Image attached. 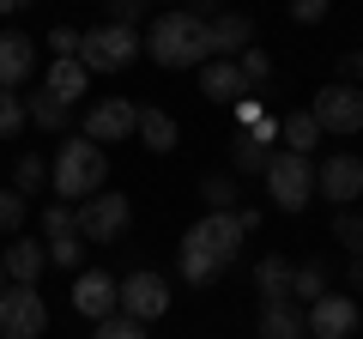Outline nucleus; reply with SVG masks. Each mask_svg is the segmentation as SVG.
Masks as SVG:
<instances>
[{"instance_id": "16", "label": "nucleus", "mask_w": 363, "mask_h": 339, "mask_svg": "<svg viewBox=\"0 0 363 339\" xmlns=\"http://www.w3.org/2000/svg\"><path fill=\"white\" fill-rule=\"evenodd\" d=\"M0 261H6V285L37 291V279H43V267H49V255H43V243H30V236H13V243L0 248Z\"/></svg>"}, {"instance_id": "1", "label": "nucleus", "mask_w": 363, "mask_h": 339, "mask_svg": "<svg viewBox=\"0 0 363 339\" xmlns=\"http://www.w3.org/2000/svg\"><path fill=\"white\" fill-rule=\"evenodd\" d=\"M242 236L248 230L236 224V212H206L194 230L182 236V279H188V285H212V279L242 255Z\"/></svg>"}, {"instance_id": "12", "label": "nucleus", "mask_w": 363, "mask_h": 339, "mask_svg": "<svg viewBox=\"0 0 363 339\" xmlns=\"http://www.w3.org/2000/svg\"><path fill=\"white\" fill-rule=\"evenodd\" d=\"M133 128H140V109H133L128 97H109V104H91V109H85V140H91V145L133 140Z\"/></svg>"}, {"instance_id": "18", "label": "nucleus", "mask_w": 363, "mask_h": 339, "mask_svg": "<svg viewBox=\"0 0 363 339\" xmlns=\"http://www.w3.org/2000/svg\"><path fill=\"white\" fill-rule=\"evenodd\" d=\"M73 303H79V315H91V321H109V315H116V279L109 273H79Z\"/></svg>"}, {"instance_id": "36", "label": "nucleus", "mask_w": 363, "mask_h": 339, "mask_svg": "<svg viewBox=\"0 0 363 339\" xmlns=\"http://www.w3.org/2000/svg\"><path fill=\"white\" fill-rule=\"evenodd\" d=\"M363 79V49H345L339 55V85H357Z\"/></svg>"}, {"instance_id": "33", "label": "nucleus", "mask_w": 363, "mask_h": 339, "mask_svg": "<svg viewBox=\"0 0 363 339\" xmlns=\"http://www.w3.org/2000/svg\"><path fill=\"white\" fill-rule=\"evenodd\" d=\"M79 37H85V30H67V25H55V30H49V49H55V61H79Z\"/></svg>"}, {"instance_id": "11", "label": "nucleus", "mask_w": 363, "mask_h": 339, "mask_svg": "<svg viewBox=\"0 0 363 339\" xmlns=\"http://www.w3.org/2000/svg\"><path fill=\"white\" fill-rule=\"evenodd\" d=\"M315 194H327L339 212H351V200L363 194V157H351V152H333L321 170H315Z\"/></svg>"}, {"instance_id": "21", "label": "nucleus", "mask_w": 363, "mask_h": 339, "mask_svg": "<svg viewBox=\"0 0 363 339\" xmlns=\"http://www.w3.org/2000/svg\"><path fill=\"white\" fill-rule=\"evenodd\" d=\"M260 339H309V333H303V309H297V303H272V309H260Z\"/></svg>"}, {"instance_id": "5", "label": "nucleus", "mask_w": 363, "mask_h": 339, "mask_svg": "<svg viewBox=\"0 0 363 339\" xmlns=\"http://www.w3.org/2000/svg\"><path fill=\"white\" fill-rule=\"evenodd\" d=\"M128 218H133L128 194H116V188H104V194L79 200V212H73V230L85 236V243H116V236L128 230Z\"/></svg>"}, {"instance_id": "34", "label": "nucleus", "mask_w": 363, "mask_h": 339, "mask_svg": "<svg viewBox=\"0 0 363 339\" xmlns=\"http://www.w3.org/2000/svg\"><path fill=\"white\" fill-rule=\"evenodd\" d=\"M236 67H242V79H248V85H260V79L272 73V61H267V49H242V55H236Z\"/></svg>"}, {"instance_id": "22", "label": "nucleus", "mask_w": 363, "mask_h": 339, "mask_svg": "<svg viewBox=\"0 0 363 339\" xmlns=\"http://www.w3.org/2000/svg\"><path fill=\"white\" fill-rule=\"evenodd\" d=\"M279 140H285V152L309 157V152H315V140H321V128H315V116L291 109V116H279Z\"/></svg>"}, {"instance_id": "3", "label": "nucleus", "mask_w": 363, "mask_h": 339, "mask_svg": "<svg viewBox=\"0 0 363 339\" xmlns=\"http://www.w3.org/2000/svg\"><path fill=\"white\" fill-rule=\"evenodd\" d=\"M140 49L152 55L157 67H194V61H206V13H164V18H152V30H145Z\"/></svg>"}, {"instance_id": "39", "label": "nucleus", "mask_w": 363, "mask_h": 339, "mask_svg": "<svg viewBox=\"0 0 363 339\" xmlns=\"http://www.w3.org/2000/svg\"><path fill=\"white\" fill-rule=\"evenodd\" d=\"M0 291H6V261H0Z\"/></svg>"}, {"instance_id": "8", "label": "nucleus", "mask_w": 363, "mask_h": 339, "mask_svg": "<svg viewBox=\"0 0 363 339\" xmlns=\"http://www.w3.org/2000/svg\"><path fill=\"white\" fill-rule=\"evenodd\" d=\"M169 309V285L164 273H128L116 279V315H128V321H157V315Z\"/></svg>"}, {"instance_id": "25", "label": "nucleus", "mask_w": 363, "mask_h": 339, "mask_svg": "<svg viewBox=\"0 0 363 339\" xmlns=\"http://www.w3.org/2000/svg\"><path fill=\"white\" fill-rule=\"evenodd\" d=\"M25 121H37V128L61 133V128H67V104H55L49 91H37V97H30V104H25Z\"/></svg>"}, {"instance_id": "20", "label": "nucleus", "mask_w": 363, "mask_h": 339, "mask_svg": "<svg viewBox=\"0 0 363 339\" xmlns=\"http://www.w3.org/2000/svg\"><path fill=\"white\" fill-rule=\"evenodd\" d=\"M85 85H91V73L79 61H55L49 67V85H43V91L55 97V104H73V97H85Z\"/></svg>"}, {"instance_id": "19", "label": "nucleus", "mask_w": 363, "mask_h": 339, "mask_svg": "<svg viewBox=\"0 0 363 339\" xmlns=\"http://www.w3.org/2000/svg\"><path fill=\"white\" fill-rule=\"evenodd\" d=\"M291 273H297V267H291L285 255H267V261L255 267V291H260V309H272V303H291Z\"/></svg>"}, {"instance_id": "10", "label": "nucleus", "mask_w": 363, "mask_h": 339, "mask_svg": "<svg viewBox=\"0 0 363 339\" xmlns=\"http://www.w3.org/2000/svg\"><path fill=\"white\" fill-rule=\"evenodd\" d=\"M303 333H309V339H351V333H357V303H351L345 291L315 297L309 315H303Z\"/></svg>"}, {"instance_id": "26", "label": "nucleus", "mask_w": 363, "mask_h": 339, "mask_svg": "<svg viewBox=\"0 0 363 339\" xmlns=\"http://www.w3.org/2000/svg\"><path fill=\"white\" fill-rule=\"evenodd\" d=\"M333 243L345 248L351 261H363V212H339L333 218Z\"/></svg>"}, {"instance_id": "4", "label": "nucleus", "mask_w": 363, "mask_h": 339, "mask_svg": "<svg viewBox=\"0 0 363 339\" xmlns=\"http://www.w3.org/2000/svg\"><path fill=\"white\" fill-rule=\"evenodd\" d=\"M267 194H272V206H279V212H303L315 200V164H309V157H297V152H272Z\"/></svg>"}, {"instance_id": "29", "label": "nucleus", "mask_w": 363, "mask_h": 339, "mask_svg": "<svg viewBox=\"0 0 363 339\" xmlns=\"http://www.w3.org/2000/svg\"><path fill=\"white\" fill-rule=\"evenodd\" d=\"M18 230H25V194H13V188H0V236L13 243Z\"/></svg>"}, {"instance_id": "2", "label": "nucleus", "mask_w": 363, "mask_h": 339, "mask_svg": "<svg viewBox=\"0 0 363 339\" xmlns=\"http://www.w3.org/2000/svg\"><path fill=\"white\" fill-rule=\"evenodd\" d=\"M49 182H55V194H67V200L104 194V188H109L104 145H91L85 133H79V140H61V152H55V164H49Z\"/></svg>"}, {"instance_id": "32", "label": "nucleus", "mask_w": 363, "mask_h": 339, "mask_svg": "<svg viewBox=\"0 0 363 339\" xmlns=\"http://www.w3.org/2000/svg\"><path fill=\"white\" fill-rule=\"evenodd\" d=\"M18 128H25V104L13 91H0V140H13Z\"/></svg>"}, {"instance_id": "23", "label": "nucleus", "mask_w": 363, "mask_h": 339, "mask_svg": "<svg viewBox=\"0 0 363 339\" xmlns=\"http://www.w3.org/2000/svg\"><path fill=\"white\" fill-rule=\"evenodd\" d=\"M140 145H152V152H176V116H164V109H140Z\"/></svg>"}, {"instance_id": "27", "label": "nucleus", "mask_w": 363, "mask_h": 339, "mask_svg": "<svg viewBox=\"0 0 363 339\" xmlns=\"http://www.w3.org/2000/svg\"><path fill=\"white\" fill-rule=\"evenodd\" d=\"M43 182H49V164H43L37 152H25V157H18V170H13V194H37Z\"/></svg>"}, {"instance_id": "14", "label": "nucleus", "mask_w": 363, "mask_h": 339, "mask_svg": "<svg viewBox=\"0 0 363 339\" xmlns=\"http://www.w3.org/2000/svg\"><path fill=\"white\" fill-rule=\"evenodd\" d=\"M242 49H255V25H248L242 13L206 18V61H236Z\"/></svg>"}, {"instance_id": "13", "label": "nucleus", "mask_w": 363, "mask_h": 339, "mask_svg": "<svg viewBox=\"0 0 363 339\" xmlns=\"http://www.w3.org/2000/svg\"><path fill=\"white\" fill-rule=\"evenodd\" d=\"M43 255H49L55 267H79L85 261V236L73 230V212H67L61 200L43 212Z\"/></svg>"}, {"instance_id": "38", "label": "nucleus", "mask_w": 363, "mask_h": 339, "mask_svg": "<svg viewBox=\"0 0 363 339\" xmlns=\"http://www.w3.org/2000/svg\"><path fill=\"white\" fill-rule=\"evenodd\" d=\"M351 285H357V291H363V261H351Z\"/></svg>"}, {"instance_id": "28", "label": "nucleus", "mask_w": 363, "mask_h": 339, "mask_svg": "<svg viewBox=\"0 0 363 339\" xmlns=\"http://www.w3.org/2000/svg\"><path fill=\"white\" fill-rule=\"evenodd\" d=\"M291 297H297V303H315V297H327V273H321V267H297V273H291Z\"/></svg>"}, {"instance_id": "9", "label": "nucleus", "mask_w": 363, "mask_h": 339, "mask_svg": "<svg viewBox=\"0 0 363 339\" xmlns=\"http://www.w3.org/2000/svg\"><path fill=\"white\" fill-rule=\"evenodd\" d=\"M43 327H49V309H43L37 291L25 285L0 291V339H43Z\"/></svg>"}, {"instance_id": "37", "label": "nucleus", "mask_w": 363, "mask_h": 339, "mask_svg": "<svg viewBox=\"0 0 363 339\" xmlns=\"http://www.w3.org/2000/svg\"><path fill=\"white\" fill-rule=\"evenodd\" d=\"M291 18H297V25H321L327 6H321V0H297V6H291Z\"/></svg>"}, {"instance_id": "30", "label": "nucleus", "mask_w": 363, "mask_h": 339, "mask_svg": "<svg viewBox=\"0 0 363 339\" xmlns=\"http://www.w3.org/2000/svg\"><path fill=\"white\" fill-rule=\"evenodd\" d=\"M200 194H206V212H236V182L230 176H206Z\"/></svg>"}, {"instance_id": "15", "label": "nucleus", "mask_w": 363, "mask_h": 339, "mask_svg": "<svg viewBox=\"0 0 363 339\" xmlns=\"http://www.w3.org/2000/svg\"><path fill=\"white\" fill-rule=\"evenodd\" d=\"M37 73V43L25 30H0V91H18Z\"/></svg>"}, {"instance_id": "7", "label": "nucleus", "mask_w": 363, "mask_h": 339, "mask_svg": "<svg viewBox=\"0 0 363 339\" xmlns=\"http://www.w3.org/2000/svg\"><path fill=\"white\" fill-rule=\"evenodd\" d=\"M315 128L321 133H339V140H351V133H363V91L357 85H321V91H315Z\"/></svg>"}, {"instance_id": "6", "label": "nucleus", "mask_w": 363, "mask_h": 339, "mask_svg": "<svg viewBox=\"0 0 363 339\" xmlns=\"http://www.w3.org/2000/svg\"><path fill=\"white\" fill-rule=\"evenodd\" d=\"M133 55H140V37L121 30V25H97V30L79 37V67L85 73H121Z\"/></svg>"}, {"instance_id": "24", "label": "nucleus", "mask_w": 363, "mask_h": 339, "mask_svg": "<svg viewBox=\"0 0 363 339\" xmlns=\"http://www.w3.org/2000/svg\"><path fill=\"white\" fill-rule=\"evenodd\" d=\"M230 164L242 170V176H255V170H260V176H267V164H272V152H267V145H260L255 133L242 128V133H236V140H230Z\"/></svg>"}, {"instance_id": "17", "label": "nucleus", "mask_w": 363, "mask_h": 339, "mask_svg": "<svg viewBox=\"0 0 363 339\" xmlns=\"http://www.w3.org/2000/svg\"><path fill=\"white\" fill-rule=\"evenodd\" d=\"M200 97H212V104H242L248 97V79L236 61H206V73H200Z\"/></svg>"}, {"instance_id": "35", "label": "nucleus", "mask_w": 363, "mask_h": 339, "mask_svg": "<svg viewBox=\"0 0 363 339\" xmlns=\"http://www.w3.org/2000/svg\"><path fill=\"white\" fill-rule=\"evenodd\" d=\"M140 13H145L140 0H116V6H109V25H121V30H133V25H140Z\"/></svg>"}, {"instance_id": "31", "label": "nucleus", "mask_w": 363, "mask_h": 339, "mask_svg": "<svg viewBox=\"0 0 363 339\" xmlns=\"http://www.w3.org/2000/svg\"><path fill=\"white\" fill-rule=\"evenodd\" d=\"M91 339H145L140 321H128V315H109V321H97V333Z\"/></svg>"}]
</instances>
